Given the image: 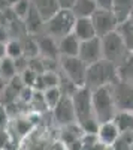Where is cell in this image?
Wrapping results in <instances>:
<instances>
[{
  "label": "cell",
  "mask_w": 133,
  "mask_h": 150,
  "mask_svg": "<svg viewBox=\"0 0 133 150\" xmlns=\"http://www.w3.org/2000/svg\"><path fill=\"white\" fill-rule=\"evenodd\" d=\"M130 18H133V11H132V15H130Z\"/></svg>",
  "instance_id": "obj_36"
},
{
  "label": "cell",
  "mask_w": 133,
  "mask_h": 150,
  "mask_svg": "<svg viewBox=\"0 0 133 150\" xmlns=\"http://www.w3.org/2000/svg\"><path fill=\"white\" fill-rule=\"evenodd\" d=\"M79 45H81V42L70 33V35L62 38V41L58 44V54L62 57H78Z\"/></svg>",
  "instance_id": "obj_14"
},
{
  "label": "cell",
  "mask_w": 133,
  "mask_h": 150,
  "mask_svg": "<svg viewBox=\"0 0 133 150\" xmlns=\"http://www.w3.org/2000/svg\"><path fill=\"white\" fill-rule=\"evenodd\" d=\"M6 57V44L5 42H0V59Z\"/></svg>",
  "instance_id": "obj_33"
},
{
  "label": "cell",
  "mask_w": 133,
  "mask_h": 150,
  "mask_svg": "<svg viewBox=\"0 0 133 150\" xmlns=\"http://www.w3.org/2000/svg\"><path fill=\"white\" fill-rule=\"evenodd\" d=\"M97 9H103V11H112L114 8V0H94Z\"/></svg>",
  "instance_id": "obj_30"
},
{
  "label": "cell",
  "mask_w": 133,
  "mask_h": 150,
  "mask_svg": "<svg viewBox=\"0 0 133 150\" xmlns=\"http://www.w3.org/2000/svg\"><path fill=\"white\" fill-rule=\"evenodd\" d=\"M17 66H15V62L9 59V57H3L0 59V77H2L5 81L6 80H12L14 77H17Z\"/></svg>",
  "instance_id": "obj_21"
},
{
  "label": "cell",
  "mask_w": 133,
  "mask_h": 150,
  "mask_svg": "<svg viewBox=\"0 0 133 150\" xmlns=\"http://www.w3.org/2000/svg\"><path fill=\"white\" fill-rule=\"evenodd\" d=\"M132 112H133V111H132Z\"/></svg>",
  "instance_id": "obj_37"
},
{
  "label": "cell",
  "mask_w": 133,
  "mask_h": 150,
  "mask_svg": "<svg viewBox=\"0 0 133 150\" xmlns=\"http://www.w3.org/2000/svg\"><path fill=\"white\" fill-rule=\"evenodd\" d=\"M8 120H9V114L6 111V107L0 105V131H3L8 125Z\"/></svg>",
  "instance_id": "obj_29"
},
{
  "label": "cell",
  "mask_w": 133,
  "mask_h": 150,
  "mask_svg": "<svg viewBox=\"0 0 133 150\" xmlns=\"http://www.w3.org/2000/svg\"><path fill=\"white\" fill-rule=\"evenodd\" d=\"M32 5H33L34 11L39 14V17L42 18L43 23L51 20L60 11L55 0H32Z\"/></svg>",
  "instance_id": "obj_13"
},
{
  "label": "cell",
  "mask_w": 133,
  "mask_h": 150,
  "mask_svg": "<svg viewBox=\"0 0 133 150\" xmlns=\"http://www.w3.org/2000/svg\"><path fill=\"white\" fill-rule=\"evenodd\" d=\"M103 150H114V149H112L111 146H105V147H103Z\"/></svg>",
  "instance_id": "obj_35"
},
{
  "label": "cell",
  "mask_w": 133,
  "mask_h": 150,
  "mask_svg": "<svg viewBox=\"0 0 133 150\" xmlns=\"http://www.w3.org/2000/svg\"><path fill=\"white\" fill-rule=\"evenodd\" d=\"M42 93H43L45 105H46L48 108H51V110H54V108L57 107V104L63 99V95H62V92H60L58 87H51V89H46V90L42 92Z\"/></svg>",
  "instance_id": "obj_23"
},
{
  "label": "cell",
  "mask_w": 133,
  "mask_h": 150,
  "mask_svg": "<svg viewBox=\"0 0 133 150\" xmlns=\"http://www.w3.org/2000/svg\"><path fill=\"white\" fill-rule=\"evenodd\" d=\"M54 116H55V120L60 125H64V126H70V125H74L76 122L74 104H72L70 98H64L63 96V99L54 108Z\"/></svg>",
  "instance_id": "obj_10"
},
{
  "label": "cell",
  "mask_w": 133,
  "mask_h": 150,
  "mask_svg": "<svg viewBox=\"0 0 133 150\" xmlns=\"http://www.w3.org/2000/svg\"><path fill=\"white\" fill-rule=\"evenodd\" d=\"M70 11L75 18H91V15L97 11V6L94 0H76Z\"/></svg>",
  "instance_id": "obj_17"
},
{
  "label": "cell",
  "mask_w": 133,
  "mask_h": 150,
  "mask_svg": "<svg viewBox=\"0 0 133 150\" xmlns=\"http://www.w3.org/2000/svg\"><path fill=\"white\" fill-rule=\"evenodd\" d=\"M118 135H120V132L112 120L100 123L97 134H96V137H97V140L102 146H112L115 143V140L118 138Z\"/></svg>",
  "instance_id": "obj_12"
},
{
  "label": "cell",
  "mask_w": 133,
  "mask_h": 150,
  "mask_svg": "<svg viewBox=\"0 0 133 150\" xmlns=\"http://www.w3.org/2000/svg\"><path fill=\"white\" fill-rule=\"evenodd\" d=\"M132 11H133V0H114L112 12H114L118 24L129 20L132 15Z\"/></svg>",
  "instance_id": "obj_18"
},
{
  "label": "cell",
  "mask_w": 133,
  "mask_h": 150,
  "mask_svg": "<svg viewBox=\"0 0 133 150\" xmlns=\"http://www.w3.org/2000/svg\"><path fill=\"white\" fill-rule=\"evenodd\" d=\"M12 149V138L10 135L3 129L0 131V150H10Z\"/></svg>",
  "instance_id": "obj_28"
},
{
  "label": "cell",
  "mask_w": 133,
  "mask_h": 150,
  "mask_svg": "<svg viewBox=\"0 0 133 150\" xmlns=\"http://www.w3.org/2000/svg\"><path fill=\"white\" fill-rule=\"evenodd\" d=\"M20 77H21L24 86H26V87H32V86H34V83H36V80H38L39 75L36 74V72H33L30 68H26V69H24V72L20 75Z\"/></svg>",
  "instance_id": "obj_27"
},
{
  "label": "cell",
  "mask_w": 133,
  "mask_h": 150,
  "mask_svg": "<svg viewBox=\"0 0 133 150\" xmlns=\"http://www.w3.org/2000/svg\"><path fill=\"white\" fill-rule=\"evenodd\" d=\"M120 134H132L133 132V112L132 111H117L112 119Z\"/></svg>",
  "instance_id": "obj_15"
},
{
  "label": "cell",
  "mask_w": 133,
  "mask_h": 150,
  "mask_svg": "<svg viewBox=\"0 0 133 150\" xmlns=\"http://www.w3.org/2000/svg\"><path fill=\"white\" fill-rule=\"evenodd\" d=\"M117 32L123 38L124 45L127 47V50L130 53H133V18H129L123 23H120L118 27H117Z\"/></svg>",
  "instance_id": "obj_19"
},
{
  "label": "cell",
  "mask_w": 133,
  "mask_h": 150,
  "mask_svg": "<svg viewBox=\"0 0 133 150\" xmlns=\"http://www.w3.org/2000/svg\"><path fill=\"white\" fill-rule=\"evenodd\" d=\"M24 21H26V27H27V30L30 32V33H38L39 30H41V27H42V18L39 17V14L34 11V8H33V5H32V8H30V11H29V14H27V17L24 18Z\"/></svg>",
  "instance_id": "obj_22"
},
{
  "label": "cell",
  "mask_w": 133,
  "mask_h": 150,
  "mask_svg": "<svg viewBox=\"0 0 133 150\" xmlns=\"http://www.w3.org/2000/svg\"><path fill=\"white\" fill-rule=\"evenodd\" d=\"M91 104H93L94 117L99 122V125L105 122H111L117 114L111 86H103L96 90H91Z\"/></svg>",
  "instance_id": "obj_3"
},
{
  "label": "cell",
  "mask_w": 133,
  "mask_h": 150,
  "mask_svg": "<svg viewBox=\"0 0 133 150\" xmlns=\"http://www.w3.org/2000/svg\"><path fill=\"white\" fill-rule=\"evenodd\" d=\"M111 92L117 111H133V84L117 80L111 84Z\"/></svg>",
  "instance_id": "obj_6"
},
{
  "label": "cell",
  "mask_w": 133,
  "mask_h": 150,
  "mask_svg": "<svg viewBox=\"0 0 133 150\" xmlns=\"http://www.w3.org/2000/svg\"><path fill=\"white\" fill-rule=\"evenodd\" d=\"M132 135H133V134H132Z\"/></svg>",
  "instance_id": "obj_38"
},
{
  "label": "cell",
  "mask_w": 133,
  "mask_h": 150,
  "mask_svg": "<svg viewBox=\"0 0 133 150\" xmlns=\"http://www.w3.org/2000/svg\"><path fill=\"white\" fill-rule=\"evenodd\" d=\"M32 8V0H20L18 3H15L12 6V11H14V15L18 17V18H26L29 11Z\"/></svg>",
  "instance_id": "obj_26"
},
{
  "label": "cell",
  "mask_w": 133,
  "mask_h": 150,
  "mask_svg": "<svg viewBox=\"0 0 133 150\" xmlns=\"http://www.w3.org/2000/svg\"><path fill=\"white\" fill-rule=\"evenodd\" d=\"M117 80H118L117 66L105 59L87 68L85 87L90 90H96L103 86H111Z\"/></svg>",
  "instance_id": "obj_2"
},
{
  "label": "cell",
  "mask_w": 133,
  "mask_h": 150,
  "mask_svg": "<svg viewBox=\"0 0 133 150\" xmlns=\"http://www.w3.org/2000/svg\"><path fill=\"white\" fill-rule=\"evenodd\" d=\"M6 41H8V33H6V30L0 26V42H5L6 44Z\"/></svg>",
  "instance_id": "obj_32"
},
{
  "label": "cell",
  "mask_w": 133,
  "mask_h": 150,
  "mask_svg": "<svg viewBox=\"0 0 133 150\" xmlns=\"http://www.w3.org/2000/svg\"><path fill=\"white\" fill-rule=\"evenodd\" d=\"M70 99H72V104H74L75 117L79 128L88 135H96L99 129V122L96 120L93 112L91 90L87 89V87H79Z\"/></svg>",
  "instance_id": "obj_1"
},
{
  "label": "cell",
  "mask_w": 133,
  "mask_h": 150,
  "mask_svg": "<svg viewBox=\"0 0 133 150\" xmlns=\"http://www.w3.org/2000/svg\"><path fill=\"white\" fill-rule=\"evenodd\" d=\"M75 15L72 14V11H64L60 9L57 14L46 21V27H48V33L52 36H60L64 38L67 35H70L74 32V26H75Z\"/></svg>",
  "instance_id": "obj_5"
},
{
  "label": "cell",
  "mask_w": 133,
  "mask_h": 150,
  "mask_svg": "<svg viewBox=\"0 0 133 150\" xmlns=\"http://www.w3.org/2000/svg\"><path fill=\"white\" fill-rule=\"evenodd\" d=\"M55 2H57V5H58L60 9L70 11L72 8H74V5H75L76 0H55Z\"/></svg>",
  "instance_id": "obj_31"
},
{
  "label": "cell",
  "mask_w": 133,
  "mask_h": 150,
  "mask_svg": "<svg viewBox=\"0 0 133 150\" xmlns=\"http://www.w3.org/2000/svg\"><path fill=\"white\" fill-rule=\"evenodd\" d=\"M62 68L66 78L70 80L76 87H85L87 66L78 57H62Z\"/></svg>",
  "instance_id": "obj_7"
},
{
  "label": "cell",
  "mask_w": 133,
  "mask_h": 150,
  "mask_svg": "<svg viewBox=\"0 0 133 150\" xmlns=\"http://www.w3.org/2000/svg\"><path fill=\"white\" fill-rule=\"evenodd\" d=\"M102 42V53H103V59L111 62L112 65H115L117 68L123 63V60L130 54V51L127 50V47L124 45L123 38L118 35V32H112L109 35H106L103 38H100Z\"/></svg>",
  "instance_id": "obj_4"
},
{
  "label": "cell",
  "mask_w": 133,
  "mask_h": 150,
  "mask_svg": "<svg viewBox=\"0 0 133 150\" xmlns=\"http://www.w3.org/2000/svg\"><path fill=\"white\" fill-rule=\"evenodd\" d=\"M132 134H120L118 138L111 147L114 150H133V135Z\"/></svg>",
  "instance_id": "obj_24"
},
{
  "label": "cell",
  "mask_w": 133,
  "mask_h": 150,
  "mask_svg": "<svg viewBox=\"0 0 133 150\" xmlns=\"http://www.w3.org/2000/svg\"><path fill=\"white\" fill-rule=\"evenodd\" d=\"M78 59L82 62L87 68L97 63L103 59V53H102V42L100 38H93L90 41H84L79 45V53H78Z\"/></svg>",
  "instance_id": "obj_9"
},
{
  "label": "cell",
  "mask_w": 133,
  "mask_h": 150,
  "mask_svg": "<svg viewBox=\"0 0 133 150\" xmlns=\"http://www.w3.org/2000/svg\"><path fill=\"white\" fill-rule=\"evenodd\" d=\"M3 84H5V80H3L2 77H0V89H2V87H3Z\"/></svg>",
  "instance_id": "obj_34"
},
{
  "label": "cell",
  "mask_w": 133,
  "mask_h": 150,
  "mask_svg": "<svg viewBox=\"0 0 133 150\" xmlns=\"http://www.w3.org/2000/svg\"><path fill=\"white\" fill-rule=\"evenodd\" d=\"M91 23L94 26V30H96L97 38H103L106 35H109V33L115 32L117 27H118V21H117L112 11L97 9L91 15Z\"/></svg>",
  "instance_id": "obj_8"
},
{
  "label": "cell",
  "mask_w": 133,
  "mask_h": 150,
  "mask_svg": "<svg viewBox=\"0 0 133 150\" xmlns=\"http://www.w3.org/2000/svg\"><path fill=\"white\" fill-rule=\"evenodd\" d=\"M72 35H74L79 42L90 41V39H93V38H97L94 26L91 23V18H76Z\"/></svg>",
  "instance_id": "obj_11"
},
{
  "label": "cell",
  "mask_w": 133,
  "mask_h": 150,
  "mask_svg": "<svg viewBox=\"0 0 133 150\" xmlns=\"http://www.w3.org/2000/svg\"><path fill=\"white\" fill-rule=\"evenodd\" d=\"M38 50L39 53L43 56V59L46 60H57L58 54V44L54 42V39L51 36H45L38 42Z\"/></svg>",
  "instance_id": "obj_16"
},
{
  "label": "cell",
  "mask_w": 133,
  "mask_h": 150,
  "mask_svg": "<svg viewBox=\"0 0 133 150\" xmlns=\"http://www.w3.org/2000/svg\"><path fill=\"white\" fill-rule=\"evenodd\" d=\"M22 44L18 41H8L6 42V57L17 60L20 57H22Z\"/></svg>",
  "instance_id": "obj_25"
},
{
  "label": "cell",
  "mask_w": 133,
  "mask_h": 150,
  "mask_svg": "<svg viewBox=\"0 0 133 150\" xmlns=\"http://www.w3.org/2000/svg\"><path fill=\"white\" fill-rule=\"evenodd\" d=\"M117 74H118V80L133 84V53H130L123 60V63L117 68Z\"/></svg>",
  "instance_id": "obj_20"
}]
</instances>
